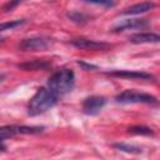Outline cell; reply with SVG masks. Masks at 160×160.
Here are the masks:
<instances>
[{
    "mask_svg": "<svg viewBox=\"0 0 160 160\" xmlns=\"http://www.w3.org/2000/svg\"><path fill=\"white\" fill-rule=\"evenodd\" d=\"M59 101V96L51 91L46 85L39 88L36 92L31 96L28 102V114L30 116H36L46 112L51 108H54Z\"/></svg>",
    "mask_w": 160,
    "mask_h": 160,
    "instance_id": "cell-1",
    "label": "cell"
},
{
    "mask_svg": "<svg viewBox=\"0 0 160 160\" xmlns=\"http://www.w3.org/2000/svg\"><path fill=\"white\" fill-rule=\"evenodd\" d=\"M74 85H75V74L71 69L68 68H62L54 71L46 82V86L51 91H54L59 98L70 92Z\"/></svg>",
    "mask_w": 160,
    "mask_h": 160,
    "instance_id": "cell-2",
    "label": "cell"
},
{
    "mask_svg": "<svg viewBox=\"0 0 160 160\" xmlns=\"http://www.w3.org/2000/svg\"><path fill=\"white\" fill-rule=\"evenodd\" d=\"M115 101L119 104H148L155 105L159 100L148 92H141L136 90H124L115 96Z\"/></svg>",
    "mask_w": 160,
    "mask_h": 160,
    "instance_id": "cell-3",
    "label": "cell"
},
{
    "mask_svg": "<svg viewBox=\"0 0 160 160\" xmlns=\"http://www.w3.org/2000/svg\"><path fill=\"white\" fill-rule=\"evenodd\" d=\"M45 130L44 126H28V125H5L0 129L1 142L15 135H35L41 134Z\"/></svg>",
    "mask_w": 160,
    "mask_h": 160,
    "instance_id": "cell-4",
    "label": "cell"
},
{
    "mask_svg": "<svg viewBox=\"0 0 160 160\" xmlns=\"http://www.w3.org/2000/svg\"><path fill=\"white\" fill-rule=\"evenodd\" d=\"M105 105H106V99L104 96L91 95V96H88L86 99H84L81 109H82L84 114L92 116V115L99 114Z\"/></svg>",
    "mask_w": 160,
    "mask_h": 160,
    "instance_id": "cell-5",
    "label": "cell"
},
{
    "mask_svg": "<svg viewBox=\"0 0 160 160\" xmlns=\"http://www.w3.org/2000/svg\"><path fill=\"white\" fill-rule=\"evenodd\" d=\"M70 44L78 49L81 50H91V51H98V50H108L111 48L110 44L104 42V41H96L91 39H85V38H78L70 40Z\"/></svg>",
    "mask_w": 160,
    "mask_h": 160,
    "instance_id": "cell-6",
    "label": "cell"
},
{
    "mask_svg": "<svg viewBox=\"0 0 160 160\" xmlns=\"http://www.w3.org/2000/svg\"><path fill=\"white\" fill-rule=\"evenodd\" d=\"M109 76L130 79V80H154V76L150 72L139 71V70H110L106 72Z\"/></svg>",
    "mask_w": 160,
    "mask_h": 160,
    "instance_id": "cell-7",
    "label": "cell"
},
{
    "mask_svg": "<svg viewBox=\"0 0 160 160\" xmlns=\"http://www.w3.org/2000/svg\"><path fill=\"white\" fill-rule=\"evenodd\" d=\"M50 46V40L45 38H29L21 40L19 44V49L22 51H38L45 50Z\"/></svg>",
    "mask_w": 160,
    "mask_h": 160,
    "instance_id": "cell-8",
    "label": "cell"
},
{
    "mask_svg": "<svg viewBox=\"0 0 160 160\" xmlns=\"http://www.w3.org/2000/svg\"><path fill=\"white\" fill-rule=\"evenodd\" d=\"M149 25L148 19H126L119 22L112 28L114 32H120V31H126V30H135V29H144Z\"/></svg>",
    "mask_w": 160,
    "mask_h": 160,
    "instance_id": "cell-9",
    "label": "cell"
},
{
    "mask_svg": "<svg viewBox=\"0 0 160 160\" xmlns=\"http://www.w3.org/2000/svg\"><path fill=\"white\" fill-rule=\"evenodd\" d=\"M130 42L132 44H158L160 42V34L156 32H136L129 38Z\"/></svg>",
    "mask_w": 160,
    "mask_h": 160,
    "instance_id": "cell-10",
    "label": "cell"
},
{
    "mask_svg": "<svg viewBox=\"0 0 160 160\" xmlns=\"http://www.w3.org/2000/svg\"><path fill=\"white\" fill-rule=\"evenodd\" d=\"M156 6L155 2L152 1H144V2H138L134 5H130L129 8L124 9L121 11V15H139L142 12H146L149 10H152Z\"/></svg>",
    "mask_w": 160,
    "mask_h": 160,
    "instance_id": "cell-11",
    "label": "cell"
},
{
    "mask_svg": "<svg viewBox=\"0 0 160 160\" xmlns=\"http://www.w3.org/2000/svg\"><path fill=\"white\" fill-rule=\"evenodd\" d=\"M51 66V62L44 59H35V60H30V61H25L21 64H18L19 69L22 70H28V71H35V70H46Z\"/></svg>",
    "mask_w": 160,
    "mask_h": 160,
    "instance_id": "cell-12",
    "label": "cell"
},
{
    "mask_svg": "<svg viewBox=\"0 0 160 160\" xmlns=\"http://www.w3.org/2000/svg\"><path fill=\"white\" fill-rule=\"evenodd\" d=\"M116 150L124 151V152H129V154H140L141 152V148L135 146V145H130L126 142H116L112 145Z\"/></svg>",
    "mask_w": 160,
    "mask_h": 160,
    "instance_id": "cell-13",
    "label": "cell"
},
{
    "mask_svg": "<svg viewBox=\"0 0 160 160\" xmlns=\"http://www.w3.org/2000/svg\"><path fill=\"white\" fill-rule=\"evenodd\" d=\"M129 132L131 134H136V135H146V136H152L154 135V130L148 128V126H142V125H135L129 128Z\"/></svg>",
    "mask_w": 160,
    "mask_h": 160,
    "instance_id": "cell-14",
    "label": "cell"
},
{
    "mask_svg": "<svg viewBox=\"0 0 160 160\" xmlns=\"http://www.w3.org/2000/svg\"><path fill=\"white\" fill-rule=\"evenodd\" d=\"M68 18L71 21H74L75 24H85L89 20L88 15H85L84 12H80V11H70V12H68Z\"/></svg>",
    "mask_w": 160,
    "mask_h": 160,
    "instance_id": "cell-15",
    "label": "cell"
},
{
    "mask_svg": "<svg viewBox=\"0 0 160 160\" xmlns=\"http://www.w3.org/2000/svg\"><path fill=\"white\" fill-rule=\"evenodd\" d=\"M25 22H26V20H24V19L2 22V24L0 25V31L4 32V31H6V30H12V29H15L16 26H20V25H22V24H25Z\"/></svg>",
    "mask_w": 160,
    "mask_h": 160,
    "instance_id": "cell-16",
    "label": "cell"
},
{
    "mask_svg": "<svg viewBox=\"0 0 160 160\" xmlns=\"http://www.w3.org/2000/svg\"><path fill=\"white\" fill-rule=\"evenodd\" d=\"M19 4H20V1H11V2H6V4L2 6V10H4V12H8V11L12 10L15 6H18Z\"/></svg>",
    "mask_w": 160,
    "mask_h": 160,
    "instance_id": "cell-17",
    "label": "cell"
},
{
    "mask_svg": "<svg viewBox=\"0 0 160 160\" xmlns=\"http://www.w3.org/2000/svg\"><path fill=\"white\" fill-rule=\"evenodd\" d=\"M89 4H92V5H99V6H106V8H111V6H114L115 4L114 2H111V1H88Z\"/></svg>",
    "mask_w": 160,
    "mask_h": 160,
    "instance_id": "cell-18",
    "label": "cell"
},
{
    "mask_svg": "<svg viewBox=\"0 0 160 160\" xmlns=\"http://www.w3.org/2000/svg\"><path fill=\"white\" fill-rule=\"evenodd\" d=\"M78 64L81 66V68H84V70H91V69H96V65H91V64H86V62H84V61H78Z\"/></svg>",
    "mask_w": 160,
    "mask_h": 160,
    "instance_id": "cell-19",
    "label": "cell"
}]
</instances>
